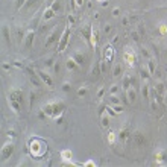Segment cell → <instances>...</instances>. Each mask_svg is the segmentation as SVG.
Returning a JSON list of instances; mask_svg holds the SVG:
<instances>
[{"label": "cell", "instance_id": "6da1fadb", "mask_svg": "<svg viewBox=\"0 0 167 167\" xmlns=\"http://www.w3.org/2000/svg\"><path fill=\"white\" fill-rule=\"evenodd\" d=\"M29 148H31V154L35 158H41L46 152H47V145L46 141H43L38 137H34L29 140Z\"/></svg>", "mask_w": 167, "mask_h": 167}, {"label": "cell", "instance_id": "7a4b0ae2", "mask_svg": "<svg viewBox=\"0 0 167 167\" xmlns=\"http://www.w3.org/2000/svg\"><path fill=\"white\" fill-rule=\"evenodd\" d=\"M68 40H70V25H67L61 34V38L58 41V52H64L67 49V44H68Z\"/></svg>", "mask_w": 167, "mask_h": 167}, {"label": "cell", "instance_id": "3957f363", "mask_svg": "<svg viewBox=\"0 0 167 167\" xmlns=\"http://www.w3.org/2000/svg\"><path fill=\"white\" fill-rule=\"evenodd\" d=\"M14 151H15V146H14V143L12 141H8V143H5L3 145V148H2V160H8V158H11L12 157V154H14Z\"/></svg>", "mask_w": 167, "mask_h": 167}, {"label": "cell", "instance_id": "277c9868", "mask_svg": "<svg viewBox=\"0 0 167 167\" xmlns=\"http://www.w3.org/2000/svg\"><path fill=\"white\" fill-rule=\"evenodd\" d=\"M123 59H125V62L129 65V67H134V64H135V53H134V50H132V47H126L125 49V52H123Z\"/></svg>", "mask_w": 167, "mask_h": 167}, {"label": "cell", "instance_id": "5b68a950", "mask_svg": "<svg viewBox=\"0 0 167 167\" xmlns=\"http://www.w3.org/2000/svg\"><path fill=\"white\" fill-rule=\"evenodd\" d=\"M59 38H61V34H59V29L58 28H55L52 32H50V35L47 37V40H46V47H50L53 43H56V41H59Z\"/></svg>", "mask_w": 167, "mask_h": 167}, {"label": "cell", "instance_id": "8992f818", "mask_svg": "<svg viewBox=\"0 0 167 167\" xmlns=\"http://www.w3.org/2000/svg\"><path fill=\"white\" fill-rule=\"evenodd\" d=\"M65 109V103L62 100H58V102H53V114H52V118H58Z\"/></svg>", "mask_w": 167, "mask_h": 167}, {"label": "cell", "instance_id": "52a82bcc", "mask_svg": "<svg viewBox=\"0 0 167 167\" xmlns=\"http://www.w3.org/2000/svg\"><path fill=\"white\" fill-rule=\"evenodd\" d=\"M26 71H28L31 81H32L35 85H43V81H41V78L38 76V71H35V70H32V68H29V67L26 68Z\"/></svg>", "mask_w": 167, "mask_h": 167}, {"label": "cell", "instance_id": "ba28073f", "mask_svg": "<svg viewBox=\"0 0 167 167\" xmlns=\"http://www.w3.org/2000/svg\"><path fill=\"white\" fill-rule=\"evenodd\" d=\"M112 56H114V49H112V44H106L103 47V59L106 62L112 61Z\"/></svg>", "mask_w": 167, "mask_h": 167}, {"label": "cell", "instance_id": "9c48e42d", "mask_svg": "<svg viewBox=\"0 0 167 167\" xmlns=\"http://www.w3.org/2000/svg\"><path fill=\"white\" fill-rule=\"evenodd\" d=\"M37 71H38V76L41 78L43 84H46L47 87H52V85H53V79L50 78L49 73H46V71H41V70H37Z\"/></svg>", "mask_w": 167, "mask_h": 167}, {"label": "cell", "instance_id": "30bf717a", "mask_svg": "<svg viewBox=\"0 0 167 167\" xmlns=\"http://www.w3.org/2000/svg\"><path fill=\"white\" fill-rule=\"evenodd\" d=\"M97 40H99V31H97L96 26H91V38H90V44H91L93 49H96Z\"/></svg>", "mask_w": 167, "mask_h": 167}, {"label": "cell", "instance_id": "8fae6325", "mask_svg": "<svg viewBox=\"0 0 167 167\" xmlns=\"http://www.w3.org/2000/svg\"><path fill=\"white\" fill-rule=\"evenodd\" d=\"M8 96L12 97V99H15V100H18L20 103L23 102V93H21V90H18V88H11V90L8 91Z\"/></svg>", "mask_w": 167, "mask_h": 167}, {"label": "cell", "instance_id": "7c38bea8", "mask_svg": "<svg viewBox=\"0 0 167 167\" xmlns=\"http://www.w3.org/2000/svg\"><path fill=\"white\" fill-rule=\"evenodd\" d=\"M117 137H118V140H122V141H126L129 137H131V128L129 126H123L120 131H118V134H117Z\"/></svg>", "mask_w": 167, "mask_h": 167}, {"label": "cell", "instance_id": "4fadbf2b", "mask_svg": "<svg viewBox=\"0 0 167 167\" xmlns=\"http://www.w3.org/2000/svg\"><path fill=\"white\" fill-rule=\"evenodd\" d=\"M65 67H67V70H70V71H76L81 65L75 61V58H73V56H70V58L65 61Z\"/></svg>", "mask_w": 167, "mask_h": 167}, {"label": "cell", "instance_id": "5bb4252c", "mask_svg": "<svg viewBox=\"0 0 167 167\" xmlns=\"http://www.w3.org/2000/svg\"><path fill=\"white\" fill-rule=\"evenodd\" d=\"M8 103H9V106H11V109L15 112V114H20V109H21V103L18 102V100H15V99H12V97H9L8 96Z\"/></svg>", "mask_w": 167, "mask_h": 167}, {"label": "cell", "instance_id": "9a60e30c", "mask_svg": "<svg viewBox=\"0 0 167 167\" xmlns=\"http://www.w3.org/2000/svg\"><path fill=\"white\" fill-rule=\"evenodd\" d=\"M73 58H75V61L79 64V65H84L85 62H87V53H84V52H75L73 53Z\"/></svg>", "mask_w": 167, "mask_h": 167}, {"label": "cell", "instance_id": "2e32d148", "mask_svg": "<svg viewBox=\"0 0 167 167\" xmlns=\"http://www.w3.org/2000/svg\"><path fill=\"white\" fill-rule=\"evenodd\" d=\"M34 38H35V32L34 31H28V34L25 37V46L28 47V49H31V47L34 46Z\"/></svg>", "mask_w": 167, "mask_h": 167}, {"label": "cell", "instance_id": "e0dca14e", "mask_svg": "<svg viewBox=\"0 0 167 167\" xmlns=\"http://www.w3.org/2000/svg\"><path fill=\"white\" fill-rule=\"evenodd\" d=\"M166 157H167L166 151H164V149H158V151L155 152V163H157V164H164Z\"/></svg>", "mask_w": 167, "mask_h": 167}, {"label": "cell", "instance_id": "ac0fdd59", "mask_svg": "<svg viewBox=\"0 0 167 167\" xmlns=\"http://www.w3.org/2000/svg\"><path fill=\"white\" fill-rule=\"evenodd\" d=\"M126 97H128V102L129 103H134L135 102V99H137V90L134 87H129L126 90Z\"/></svg>", "mask_w": 167, "mask_h": 167}, {"label": "cell", "instance_id": "d6986e66", "mask_svg": "<svg viewBox=\"0 0 167 167\" xmlns=\"http://www.w3.org/2000/svg\"><path fill=\"white\" fill-rule=\"evenodd\" d=\"M135 143H137V146H143V145H145V143H146L145 134L140 132V131H137V132H135Z\"/></svg>", "mask_w": 167, "mask_h": 167}, {"label": "cell", "instance_id": "ffe728a7", "mask_svg": "<svg viewBox=\"0 0 167 167\" xmlns=\"http://www.w3.org/2000/svg\"><path fill=\"white\" fill-rule=\"evenodd\" d=\"M61 158L64 161H67V163H71V160H73V152H71L70 149H64L61 152Z\"/></svg>", "mask_w": 167, "mask_h": 167}, {"label": "cell", "instance_id": "44dd1931", "mask_svg": "<svg viewBox=\"0 0 167 167\" xmlns=\"http://www.w3.org/2000/svg\"><path fill=\"white\" fill-rule=\"evenodd\" d=\"M55 15H56V12H55L52 8H47V9L44 11V14H43V20H44V21H49V20H52Z\"/></svg>", "mask_w": 167, "mask_h": 167}, {"label": "cell", "instance_id": "7402d4cb", "mask_svg": "<svg viewBox=\"0 0 167 167\" xmlns=\"http://www.w3.org/2000/svg\"><path fill=\"white\" fill-rule=\"evenodd\" d=\"M122 73H123V67H122V64H114V67H112V76L114 78H118V76H122Z\"/></svg>", "mask_w": 167, "mask_h": 167}, {"label": "cell", "instance_id": "603a6c76", "mask_svg": "<svg viewBox=\"0 0 167 167\" xmlns=\"http://www.w3.org/2000/svg\"><path fill=\"white\" fill-rule=\"evenodd\" d=\"M166 88H167V87H166L163 82H157V84H155V90H154V91H155V93H158V94H163V96H164Z\"/></svg>", "mask_w": 167, "mask_h": 167}, {"label": "cell", "instance_id": "cb8c5ba5", "mask_svg": "<svg viewBox=\"0 0 167 167\" xmlns=\"http://www.w3.org/2000/svg\"><path fill=\"white\" fill-rule=\"evenodd\" d=\"M122 85H123L122 88H123V90L126 91V90H128L129 87H132V78H131L129 75H126V76L123 78V84H122Z\"/></svg>", "mask_w": 167, "mask_h": 167}, {"label": "cell", "instance_id": "d4e9b609", "mask_svg": "<svg viewBox=\"0 0 167 167\" xmlns=\"http://www.w3.org/2000/svg\"><path fill=\"white\" fill-rule=\"evenodd\" d=\"M140 75H141V79L145 81V82H149V81H151V76H152V75L149 73V70L145 68V67L141 68V73H140Z\"/></svg>", "mask_w": 167, "mask_h": 167}, {"label": "cell", "instance_id": "484cf974", "mask_svg": "<svg viewBox=\"0 0 167 167\" xmlns=\"http://www.w3.org/2000/svg\"><path fill=\"white\" fill-rule=\"evenodd\" d=\"M43 111L46 112V115L52 117V114H53V102H52V103H46V105L43 106Z\"/></svg>", "mask_w": 167, "mask_h": 167}, {"label": "cell", "instance_id": "4316f807", "mask_svg": "<svg viewBox=\"0 0 167 167\" xmlns=\"http://www.w3.org/2000/svg\"><path fill=\"white\" fill-rule=\"evenodd\" d=\"M108 100H109V103H112V105H120V103H122V99L118 97L117 94H109Z\"/></svg>", "mask_w": 167, "mask_h": 167}, {"label": "cell", "instance_id": "83f0119b", "mask_svg": "<svg viewBox=\"0 0 167 167\" xmlns=\"http://www.w3.org/2000/svg\"><path fill=\"white\" fill-rule=\"evenodd\" d=\"M81 34L84 35V38L90 43V38H91V26H87V28H84L82 31H81Z\"/></svg>", "mask_w": 167, "mask_h": 167}, {"label": "cell", "instance_id": "f1b7e54d", "mask_svg": "<svg viewBox=\"0 0 167 167\" xmlns=\"http://www.w3.org/2000/svg\"><path fill=\"white\" fill-rule=\"evenodd\" d=\"M141 94H143L145 99H149V84L148 82H145L141 85Z\"/></svg>", "mask_w": 167, "mask_h": 167}, {"label": "cell", "instance_id": "f546056e", "mask_svg": "<svg viewBox=\"0 0 167 167\" xmlns=\"http://www.w3.org/2000/svg\"><path fill=\"white\" fill-rule=\"evenodd\" d=\"M55 12H59L61 11V8H62V5H61V0H53V3H52V6H50Z\"/></svg>", "mask_w": 167, "mask_h": 167}, {"label": "cell", "instance_id": "4dcf8cb0", "mask_svg": "<svg viewBox=\"0 0 167 167\" xmlns=\"http://www.w3.org/2000/svg\"><path fill=\"white\" fill-rule=\"evenodd\" d=\"M100 122H102V126H103V128H108V126H109V117H108L106 114L100 115Z\"/></svg>", "mask_w": 167, "mask_h": 167}, {"label": "cell", "instance_id": "1f68e13d", "mask_svg": "<svg viewBox=\"0 0 167 167\" xmlns=\"http://www.w3.org/2000/svg\"><path fill=\"white\" fill-rule=\"evenodd\" d=\"M3 38H5V41H6L8 44H11V37H9V29H8V26H3Z\"/></svg>", "mask_w": 167, "mask_h": 167}, {"label": "cell", "instance_id": "d6a6232c", "mask_svg": "<svg viewBox=\"0 0 167 167\" xmlns=\"http://www.w3.org/2000/svg\"><path fill=\"white\" fill-rule=\"evenodd\" d=\"M148 70H149L151 75L155 73V61H154V59H149V61H148Z\"/></svg>", "mask_w": 167, "mask_h": 167}, {"label": "cell", "instance_id": "836d02e7", "mask_svg": "<svg viewBox=\"0 0 167 167\" xmlns=\"http://www.w3.org/2000/svg\"><path fill=\"white\" fill-rule=\"evenodd\" d=\"M118 93H120V87H118L117 84L109 87V94H118Z\"/></svg>", "mask_w": 167, "mask_h": 167}, {"label": "cell", "instance_id": "e575fe53", "mask_svg": "<svg viewBox=\"0 0 167 167\" xmlns=\"http://www.w3.org/2000/svg\"><path fill=\"white\" fill-rule=\"evenodd\" d=\"M87 93H88V88H87V87H81V88L78 90V97H84V96H87Z\"/></svg>", "mask_w": 167, "mask_h": 167}, {"label": "cell", "instance_id": "d590c367", "mask_svg": "<svg viewBox=\"0 0 167 167\" xmlns=\"http://www.w3.org/2000/svg\"><path fill=\"white\" fill-rule=\"evenodd\" d=\"M115 138H117V134H115V132H109V134H108V143H109V145H114V143H115Z\"/></svg>", "mask_w": 167, "mask_h": 167}, {"label": "cell", "instance_id": "8d00e7d4", "mask_svg": "<svg viewBox=\"0 0 167 167\" xmlns=\"http://www.w3.org/2000/svg\"><path fill=\"white\" fill-rule=\"evenodd\" d=\"M105 111H106V114H108V115H111V117H115V115H117V112L114 111V108H112V106H109V105H106V109H105Z\"/></svg>", "mask_w": 167, "mask_h": 167}, {"label": "cell", "instance_id": "74e56055", "mask_svg": "<svg viewBox=\"0 0 167 167\" xmlns=\"http://www.w3.org/2000/svg\"><path fill=\"white\" fill-rule=\"evenodd\" d=\"M67 23H68L70 26H73L75 23H76V18H75V15H73V14H70V15L67 17Z\"/></svg>", "mask_w": 167, "mask_h": 167}, {"label": "cell", "instance_id": "f35d334b", "mask_svg": "<svg viewBox=\"0 0 167 167\" xmlns=\"http://www.w3.org/2000/svg\"><path fill=\"white\" fill-rule=\"evenodd\" d=\"M158 29H160V34H163V35L167 34V25H166V23H161Z\"/></svg>", "mask_w": 167, "mask_h": 167}, {"label": "cell", "instance_id": "ab89813d", "mask_svg": "<svg viewBox=\"0 0 167 167\" xmlns=\"http://www.w3.org/2000/svg\"><path fill=\"white\" fill-rule=\"evenodd\" d=\"M112 108H114V111H115L117 114H122V112L125 111V108H123L122 105H112Z\"/></svg>", "mask_w": 167, "mask_h": 167}, {"label": "cell", "instance_id": "60d3db41", "mask_svg": "<svg viewBox=\"0 0 167 167\" xmlns=\"http://www.w3.org/2000/svg\"><path fill=\"white\" fill-rule=\"evenodd\" d=\"M70 90H71V84H70V82H64V84H62V91H64V93H68Z\"/></svg>", "mask_w": 167, "mask_h": 167}, {"label": "cell", "instance_id": "b9f144b4", "mask_svg": "<svg viewBox=\"0 0 167 167\" xmlns=\"http://www.w3.org/2000/svg\"><path fill=\"white\" fill-rule=\"evenodd\" d=\"M26 2H28V0H17V2H15V8L17 9H21V6L26 5Z\"/></svg>", "mask_w": 167, "mask_h": 167}, {"label": "cell", "instance_id": "7bdbcfd3", "mask_svg": "<svg viewBox=\"0 0 167 167\" xmlns=\"http://www.w3.org/2000/svg\"><path fill=\"white\" fill-rule=\"evenodd\" d=\"M11 67H12V65H11V64H8V62H3V64H2V70H3V71H9V70H11Z\"/></svg>", "mask_w": 167, "mask_h": 167}, {"label": "cell", "instance_id": "ee69618b", "mask_svg": "<svg viewBox=\"0 0 167 167\" xmlns=\"http://www.w3.org/2000/svg\"><path fill=\"white\" fill-rule=\"evenodd\" d=\"M44 64H46V67H52V65H55V62H53V59H52V58L46 59V61H44Z\"/></svg>", "mask_w": 167, "mask_h": 167}, {"label": "cell", "instance_id": "f6af8a7d", "mask_svg": "<svg viewBox=\"0 0 167 167\" xmlns=\"http://www.w3.org/2000/svg\"><path fill=\"white\" fill-rule=\"evenodd\" d=\"M105 109H106V105L102 103V105L99 106V115H103V114H105Z\"/></svg>", "mask_w": 167, "mask_h": 167}, {"label": "cell", "instance_id": "bcb514c9", "mask_svg": "<svg viewBox=\"0 0 167 167\" xmlns=\"http://www.w3.org/2000/svg\"><path fill=\"white\" fill-rule=\"evenodd\" d=\"M6 134H8V137H9V138H15V137H17V134H15V131H14V129H8V132H6Z\"/></svg>", "mask_w": 167, "mask_h": 167}, {"label": "cell", "instance_id": "7dc6e473", "mask_svg": "<svg viewBox=\"0 0 167 167\" xmlns=\"http://www.w3.org/2000/svg\"><path fill=\"white\" fill-rule=\"evenodd\" d=\"M111 14H112V17H118V15H120V8H114Z\"/></svg>", "mask_w": 167, "mask_h": 167}, {"label": "cell", "instance_id": "c3c4849f", "mask_svg": "<svg viewBox=\"0 0 167 167\" xmlns=\"http://www.w3.org/2000/svg\"><path fill=\"white\" fill-rule=\"evenodd\" d=\"M131 37H132V40H134V41H138V38H140V37H138V32H135V31H132V32H131Z\"/></svg>", "mask_w": 167, "mask_h": 167}, {"label": "cell", "instance_id": "681fc988", "mask_svg": "<svg viewBox=\"0 0 167 167\" xmlns=\"http://www.w3.org/2000/svg\"><path fill=\"white\" fill-rule=\"evenodd\" d=\"M122 25H123V26L129 25V17H123V18H122Z\"/></svg>", "mask_w": 167, "mask_h": 167}, {"label": "cell", "instance_id": "f907efd6", "mask_svg": "<svg viewBox=\"0 0 167 167\" xmlns=\"http://www.w3.org/2000/svg\"><path fill=\"white\" fill-rule=\"evenodd\" d=\"M111 29H112V28H111V25H106V26L103 28V32H105V34H109V32H111Z\"/></svg>", "mask_w": 167, "mask_h": 167}, {"label": "cell", "instance_id": "816d5d0a", "mask_svg": "<svg viewBox=\"0 0 167 167\" xmlns=\"http://www.w3.org/2000/svg\"><path fill=\"white\" fill-rule=\"evenodd\" d=\"M103 94H105V88H100L97 91V97H103Z\"/></svg>", "mask_w": 167, "mask_h": 167}, {"label": "cell", "instance_id": "f5cc1de1", "mask_svg": "<svg viewBox=\"0 0 167 167\" xmlns=\"http://www.w3.org/2000/svg\"><path fill=\"white\" fill-rule=\"evenodd\" d=\"M84 2H85V0H75V3H76L78 8H81V6L84 5Z\"/></svg>", "mask_w": 167, "mask_h": 167}, {"label": "cell", "instance_id": "db71d44e", "mask_svg": "<svg viewBox=\"0 0 167 167\" xmlns=\"http://www.w3.org/2000/svg\"><path fill=\"white\" fill-rule=\"evenodd\" d=\"M55 120H56V123H58V125H61V123L64 122V117H62V114H61L58 118H55Z\"/></svg>", "mask_w": 167, "mask_h": 167}, {"label": "cell", "instance_id": "11a10c76", "mask_svg": "<svg viewBox=\"0 0 167 167\" xmlns=\"http://www.w3.org/2000/svg\"><path fill=\"white\" fill-rule=\"evenodd\" d=\"M14 65H15L17 68H25V65H23L21 62H18V61H15V62H14Z\"/></svg>", "mask_w": 167, "mask_h": 167}, {"label": "cell", "instance_id": "9f6ffc18", "mask_svg": "<svg viewBox=\"0 0 167 167\" xmlns=\"http://www.w3.org/2000/svg\"><path fill=\"white\" fill-rule=\"evenodd\" d=\"M100 5H102L103 8H106V6L109 5V0H102V2H100Z\"/></svg>", "mask_w": 167, "mask_h": 167}, {"label": "cell", "instance_id": "6f0895ef", "mask_svg": "<svg viewBox=\"0 0 167 167\" xmlns=\"http://www.w3.org/2000/svg\"><path fill=\"white\" fill-rule=\"evenodd\" d=\"M34 2H35V0H28V2H26V5H25V6H26V8H31Z\"/></svg>", "mask_w": 167, "mask_h": 167}, {"label": "cell", "instance_id": "680465c9", "mask_svg": "<svg viewBox=\"0 0 167 167\" xmlns=\"http://www.w3.org/2000/svg\"><path fill=\"white\" fill-rule=\"evenodd\" d=\"M53 68H55V71H56V73H58V71H59V62H55Z\"/></svg>", "mask_w": 167, "mask_h": 167}, {"label": "cell", "instance_id": "91938a15", "mask_svg": "<svg viewBox=\"0 0 167 167\" xmlns=\"http://www.w3.org/2000/svg\"><path fill=\"white\" fill-rule=\"evenodd\" d=\"M164 103L167 105V88H166V93H164Z\"/></svg>", "mask_w": 167, "mask_h": 167}, {"label": "cell", "instance_id": "94428289", "mask_svg": "<svg viewBox=\"0 0 167 167\" xmlns=\"http://www.w3.org/2000/svg\"><path fill=\"white\" fill-rule=\"evenodd\" d=\"M34 100H35V94H34V93H31V103H32Z\"/></svg>", "mask_w": 167, "mask_h": 167}, {"label": "cell", "instance_id": "6125c7cd", "mask_svg": "<svg viewBox=\"0 0 167 167\" xmlns=\"http://www.w3.org/2000/svg\"><path fill=\"white\" fill-rule=\"evenodd\" d=\"M85 166H94V163L93 161H88V163H85Z\"/></svg>", "mask_w": 167, "mask_h": 167}, {"label": "cell", "instance_id": "be15d7a7", "mask_svg": "<svg viewBox=\"0 0 167 167\" xmlns=\"http://www.w3.org/2000/svg\"><path fill=\"white\" fill-rule=\"evenodd\" d=\"M96 2H102V0H96Z\"/></svg>", "mask_w": 167, "mask_h": 167}, {"label": "cell", "instance_id": "e7e4bbea", "mask_svg": "<svg viewBox=\"0 0 167 167\" xmlns=\"http://www.w3.org/2000/svg\"><path fill=\"white\" fill-rule=\"evenodd\" d=\"M166 55H167V50H166Z\"/></svg>", "mask_w": 167, "mask_h": 167}]
</instances>
